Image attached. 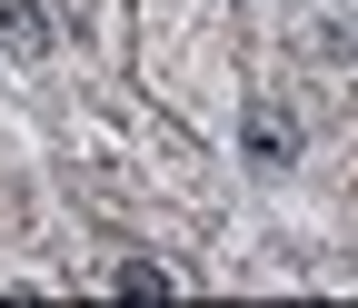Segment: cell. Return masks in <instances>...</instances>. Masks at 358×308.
I'll list each match as a JSON object with an SVG mask.
<instances>
[{"mask_svg": "<svg viewBox=\"0 0 358 308\" xmlns=\"http://www.w3.org/2000/svg\"><path fill=\"white\" fill-rule=\"evenodd\" d=\"M239 149H249V169H259V179H289V169H299V119H289L279 100H249Z\"/></svg>", "mask_w": 358, "mask_h": 308, "instance_id": "cell-1", "label": "cell"}, {"mask_svg": "<svg viewBox=\"0 0 358 308\" xmlns=\"http://www.w3.org/2000/svg\"><path fill=\"white\" fill-rule=\"evenodd\" d=\"M50 10H40V0H0V50L10 60H50Z\"/></svg>", "mask_w": 358, "mask_h": 308, "instance_id": "cell-2", "label": "cell"}, {"mask_svg": "<svg viewBox=\"0 0 358 308\" xmlns=\"http://www.w3.org/2000/svg\"><path fill=\"white\" fill-rule=\"evenodd\" d=\"M179 279L159 269V258H120V269H110V298H169Z\"/></svg>", "mask_w": 358, "mask_h": 308, "instance_id": "cell-3", "label": "cell"}]
</instances>
